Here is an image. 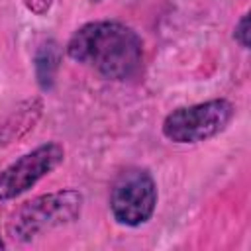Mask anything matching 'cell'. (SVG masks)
Masks as SVG:
<instances>
[{
    "label": "cell",
    "mask_w": 251,
    "mask_h": 251,
    "mask_svg": "<svg viewBox=\"0 0 251 251\" xmlns=\"http://www.w3.org/2000/svg\"><path fill=\"white\" fill-rule=\"evenodd\" d=\"M67 55L108 80H131L143 69V41L135 29L116 20L80 25L67 43Z\"/></svg>",
    "instance_id": "1"
},
{
    "label": "cell",
    "mask_w": 251,
    "mask_h": 251,
    "mask_svg": "<svg viewBox=\"0 0 251 251\" xmlns=\"http://www.w3.org/2000/svg\"><path fill=\"white\" fill-rule=\"evenodd\" d=\"M82 204L84 198L75 188H61L55 192L39 194L24 202L12 214L6 231L18 243L31 241L33 237L53 227H61L78 220L82 212Z\"/></svg>",
    "instance_id": "2"
},
{
    "label": "cell",
    "mask_w": 251,
    "mask_h": 251,
    "mask_svg": "<svg viewBox=\"0 0 251 251\" xmlns=\"http://www.w3.org/2000/svg\"><path fill=\"white\" fill-rule=\"evenodd\" d=\"M235 108L226 98H212L190 106H180L167 114L161 131L173 143H200L222 133L233 120Z\"/></svg>",
    "instance_id": "3"
},
{
    "label": "cell",
    "mask_w": 251,
    "mask_h": 251,
    "mask_svg": "<svg viewBox=\"0 0 251 251\" xmlns=\"http://www.w3.org/2000/svg\"><path fill=\"white\" fill-rule=\"evenodd\" d=\"M157 184L147 169L124 171L110 190V212L120 226L137 227L151 220L157 208Z\"/></svg>",
    "instance_id": "4"
},
{
    "label": "cell",
    "mask_w": 251,
    "mask_h": 251,
    "mask_svg": "<svg viewBox=\"0 0 251 251\" xmlns=\"http://www.w3.org/2000/svg\"><path fill=\"white\" fill-rule=\"evenodd\" d=\"M65 159V149L57 141H47L12 161L0 173V200H14L51 175Z\"/></svg>",
    "instance_id": "5"
},
{
    "label": "cell",
    "mask_w": 251,
    "mask_h": 251,
    "mask_svg": "<svg viewBox=\"0 0 251 251\" xmlns=\"http://www.w3.org/2000/svg\"><path fill=\"white\" fill-rule=\"evenodd\" d=\"M39 114H41V102L37 98L20 104L10 114V118L4 122V126L0 127V143L6 145L10 141L22 137L25 131H29L33 127V124L37 122Z\"/></svg>",
    "instance_id": "6"
},
{
    "label": "cell",
    "mask_w": 251,
    "mask_h": 251,
    "mask_svg": "<svg viewBox=\"0 0 251 251\" xmlns=\"http://www.w3.org/2000/svg\"><path fill=\"white\" fill-rule=\"evenodd\" d=\"M59 67V53H57V45L53 41L43 43L35 55V75H37V82L41 88L49 90L53 86L55 80V71Z\"/></svg>",
    "instance_id": "7"
},
{
    "label": "cell",
    "mask_w": 251,
    "mask_h": 251,
    "mask_svg": "<svg viewBox=\"0 0 251 251\" xmlns=\"http://www.w3.org/2000/svg\"><path fill=\"white\" fill-rule=\"evenodd\" d=\"M233 37H235V41H237L243 49L249 47V16H247V14H243V16L237 20L235 29H233Z\"/></svg>",
    "instance_id": "8"
},
{
    "label": "cell",
    "mask_w": 251,
    "mask_h": 251,
    "mask_svg": "<svg viewBox=\"0 0 251 251\" xmlns=\"http://www.w3.org/2000/svg\"><path fill=\"white\" fill-rule=\"evenodd\" d=\"M24 4L35 14H45L51 6V0H24Z\"/></svg>",
    "instance_id": "9"
},
{
    "label": "cell",
    "mask_w": 251,
    "mask_h": 251,
    "mask_svg": "<svg viewBox=\"0 0 251 251\" xmlns=\"http://www.w3.org/2000/svg\"><path fill=\"white\" fill-rule=\"evenodd\" d=\"M6 247V243H4V239H2V235H0V249H4Z\"/></svg>",
    "instance_id": "10"
}]
</instances>
